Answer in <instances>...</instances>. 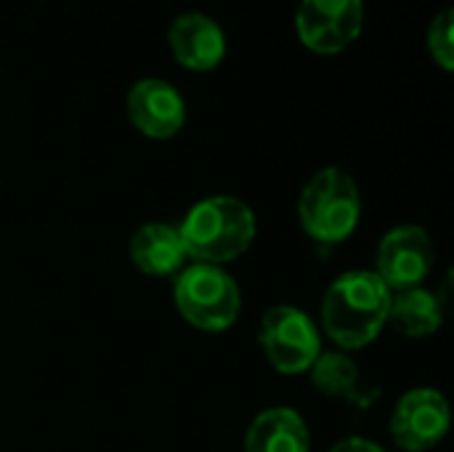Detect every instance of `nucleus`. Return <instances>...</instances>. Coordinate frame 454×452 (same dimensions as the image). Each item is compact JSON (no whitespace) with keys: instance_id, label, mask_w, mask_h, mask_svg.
<instances>
[{"instance_id":"nucleus-1","label":"nucleus","mask_w":454,"mask_h":452,"mask_svg":"<svg viewBox=\"0 0 454 452\" xmlns=\"http://www.w3.org/2000/svg\"><path fill=\"white\" fill-rule=\"evenodd\" d=\"M391 290L370 269H354L333 280L322 298V330L340 352L370 346L388 325Z\"/></svg>"},{"instance_id":"nucleus-2","label":"nucleus","mask_w":454,"mask_h":452,"mask_svg":"<svg viewBox=\"0 0 454 452\" xmlns=\"http://www.w3.org/2000/svg\"><path fill=\"white\" fill-rule=\"evenodd\" d=\"M178 234L194 264L226 266L250 250L255 240V213L239 197L213 194L184 216Z\"/></svg>"},{"instance_id":"nucleus-3","label":"nucleus","mask_w":454,"mask_h":452,"mask_svg":"<svg viewBox=\"0 0 454 452\" xmlns=\"http://www.w3.org/2000/svg\"><path fill=\"white\" fill-rule=\"evenodd\" d=\"M362 218V194L354 176L343 168H322L298 197V221L303 232L322 242L338 245L348 240Z\"/></svg>"},{"instance_id":"nucleus-4","label":"nucleus","mask_w":454,"mask_h":452,"mask_svg":"<svg viewBox=\"0 0 454 452\" xmlns=\"http://www.w3.org/2000/svg\"><path fill=\"white\" fill-rule=\"evenodd\" d=\"M173 304L192 328L202 333H223L242 312V293L223 266L192 264L176 274Z\"/></svg>"},{"instance_id":"nucleus-5","label":"nucleus","mask_w":454,"mask_h":452,"mask_svg":"<svg viewBox=\"0 0 454 452\" xmlns=\"http://www.w3.org/2000/svg\"><path fill=\"white\" fill-rule=\"evenodd\" d=\"M258 344L269 365L282 376L309 373L322 354L319 328L303 309L290 304H277L261 317Z\"/></svg>"},{"instance_id":"nucleus-6","label":"nucleus","mask_w":454,"mask_h":452,"mask_svg":"<svg viewBox=\"0 0 454 452\" xmlns=\"http://www.w3.org/2000/svg\"><path fill=\"white\" fill-rule=\"evenodd\" d=\"M436 264V245L431 234L418 224H402L383 234L378 245L375 274L391 293L420 288Z\"/></svg>"},{"instance_id":"nucleus-7","label":"nucleus","mask_w":454,"mask_h":452,"mask_svg":"<svg viewBox=\"0 0 454 452\" xmlns=\"http://www.w3.org/2000/svg\"><path fill=\"white\" fill-rule=\"evenodd\" d=\"M364 24L362 0H301L295 13L298 40L322 56L346 51Z\"/></svg>"},{"instance_id":"nucleus-8","label":"nucleus","mask_w":454,"mask_h":452,"mask_svg":"<svg viewBox=\"0 0 454 452\" xmlns=\"http://www.w3.org/2000/svg\"><path fill=\"white\" fill-rule=\"evenodd\" d=\"M450 402L436 389L407 392L391 413V440L404 452L434 450L450 432Z\"/></svg>"},{"instance_id":"nucleus-9","label":"nucleus","mask_w":454,"mask_h":452,"mask_svg":"<svg viewBox=\"0 0 454 452\" xmlns=\"http://www.w3.org/2000/svg\"><path fill=\"white\" fill-rule=\"evenodd\" d=\"M130 125L146 139H173L186 123V101L176 85L160 77H144L130 85L125 99Z\"/></svg>"},{"instance_id":"nucleus-10","label":"nucleus","mask_w":454,"mask_h":452,"mask_svg":"<svg viewBox=\"0 0 454 452\" xmlns=\"http://www.w3.org/2000/svg\"><path fill=\"white\" fill-rule=\"evenodd\" d=\"M168 43L173 59L192 72H207L218 67L226 56L223 27L200 11H186L176 16L168 29Z\"/></svg>"},{"instance_id":"nucleus-11","label":"nucleus","mask_w":454,"mask_h":452,"mask_svg":"<svg viewBox=\"0 0 454 452\" xmlns=\"http://www.w3.org/2000/svg\"><path fill=\"white\" fill-rule=\"evenodd\" d=\"M128 256L133 266L149 277H173L184 269L189 258L178 226H170L165 221L138 226L130 237Z\"/></svg>"},{"instance_id":"nucleus-12","label":"nucleus","mask_w":454,"mask_h":452,"mask_svg":"<svg viewBox=\"0 0 454 452\" xmlns=\"http://www.w3.org/2000/svg\"><path fill=\"white\" fill-rule=\"evenodd\" d=\"M245 452H309V426L293 408H271L253 418L245 432Z\"/></svg>"},{"instance_id":"nucleus-13","label":"nucleus","mask_w":454,"mask_h":452,"mask_svg":"<svg viewBox=\"0 0 454 452\" xmlns=\"http://www.w3.org/2000/svg\"><path fill=\"white\" fill-rule=\"evenodd\" d=\"M388 322L407 338H428L444 322V304L436 293L420 288L391 293Z\"/></svg>"},{"instance_id":"nucleus-14","label":"nucleus","mask_w":454,"mask_h":452,"mask_svg":"<svg viewBox=\"0 0 454 452\" xmlns=\"http://www.w3.org/2000/svg\"><path fill=\"white\" fill-rule=\"evenodd\" d=\"M311 384L327 397H348L359 384V370L354 360L343 352H322L311 365Z\"/></svg>"},{"instance_id":"nucleus-15","label":"nucleus","mask_w":454,"mask_h":452,"mask_svg":"<svg viewBox=\"0 0 454 452\" xmlns=\"http://www.w3.org/2000/svg\"><path fill=\"white\" fill-rule=\"evenodd\" d=\"M428 53L444 69H454V11L444 8L428 27Z\"/></svg>"},{"instance_id":"nucleus-16","label":"nucleus","mask_w":454,"mask_h":452,"mask_svg":"<svg viewBox=\"0 0 454 452\" xmlns=\"http://www.w3.org/2000/svg\"><path fill=\"white\" fill-rule=\"evenodd\" d=\"M330 452H386L378 442L372 440H364V437H348V440H340L338 445H333Z\"/></svg>"}]
</instances>
